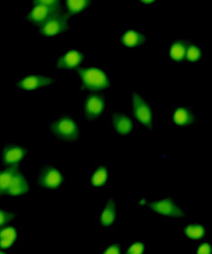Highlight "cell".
<instances>
[{
    "label": "cell",
    "instance_id": "6da1fadb",
    "mask_svg": "<svg viewBox=\"0 0 212 254\" xmlns=\"http://www.w3.org/2000/svg\"><path fill=\"white\" fill-rule=\"evenodd\" d=\"M53 136L63 142H75L82 137V128L76 120L69 116L54 119L49 124Z\"/></svg>",
    "mask_w": 212,
    "mask_h": 254
},
{
    "label": "cell",
    "instance_id": "7a4b0ae2",
    "mask_svg": "<svg viewBox=\"0 0 212 254\" xmlns=\"http://www.w3.org/2000/svg\"><path fill=\"white\" fill-rule=\"evenodd\" d=\"M79 85L83 90L102 91L110 87L108 74L99 68H82L78 71Z\"/></svg>",
    "mask_w": 212,
    "mask_h": 254
},
{
    "label": "cell",
    "instance_id": "3957f363",
    "mask_svg": "<svg viewBox=\"0 0 212 254\" xmlns=\"http://www.w3.org/2000/svg\"><path fill=\"white\" fill-rule=\"evenodd\" d=\"M133 114L138 124L144 128H153V112L151 102L146 97L135 93L132 98Z\"/></svg>",
    "mask_w": 212,
    "mask_h": 254
},
{
    "label": "cell",
    "instance_id": "277c9868",
    "mask_svg": "<svg viewBox=\"0 0 212 254\" xmlns=\"http://www.w3.org/2000/svg\"><path fill=\"white\" fill-rule=\"evenodd\" d=\"M69 31V21L66 15L59 11L53 13L40 28V34L46 39L54 38Z\"/></svg>",
    "mask_w": 212,
    "mask_h": 254
},
{
    "label": "cell",
    "instance_id": "5b68a950",
    "mask_svg": "<svg viewBox=\"0 0 212 254\" xmlns=\"http://www.w3.org/2000/svg\"><path fill=\"white\" fill-rule=\"evenodd\" d=\"M65 182V176L59 168L44 165L40 170L37 185L46 190H54L61 187Z\"/></svg>",
    "mask_w": 212,
    "mask_h": 254
},
{
    "label": "cell",
    "instance_id": "8992f818",
    "mask_svg": "<svg viewBox=\"0 0 212 254\" xmlns=\"http://www.w3.org/2000/svg\"><path fill=\"white\" fill-rule=\"evenodd\" d=\"M150 208L152 212L164 217L178 218L185 216L183 209L171 197H164L160 200L151 201Z\"/></svg>",
    "mask_w": 212,
    "mask_h": 254
},
{
    "label": "cell",
    "instance_id": "52a82bcc",
    "mask_svg": "<svg viewBox=\"0 0 212 254\" xmlns=\"http://www.w3.org/2000/svg\"><path fill=\"white\" fill-rule=\"evenodd\" d=\"M54 82V77L42 75H25L18 79L16 87L24 91H34L51 85Z\"/></svg>",
    "mask_w": 212,
    "mask_h": 254
},
{
    "label": "cell",
    "instance_id": "ba28073f",
    "mask_svg": "<svg viewBox=\"0 0 212 254\" xmlns=\"http://www.w3.org/2000/svg\"><path fill=\"white\" fill-rule=\"evenodd\" d=\"M82 59L83 54L79 49L69 48L59 55L56 61V66L65 71H70L77 67Z\"/></svg>",
    "mask_w": 212,
    "mask_h": 254
},
{
    "label": "cell",
    "instance_id": "9c48e42d",
    "mask_svg": "<svg viewBox=\"0 0 212 254\" xmlns=\"http://www.w3.org/2000/svg\"><path fill=\"white\" fill-rule=\"evenodd\" d=\"M30 191V185L28 179L22 174L19 168L16 167L15 171L13 172L8 188L6 191L7 196H20L25 195Z\"/></svg>",
    "mask_w": 212,
    "mask_h": 254
},
{
    "label": "cell",
    "instance_id": "30bf717a",
    "mask_svg": "<svg viewBox=\"0 0 212 254\" xmlns=\"http://www.w3.org/2000/svg\"><path fill=\"white\" fill-rule=\"evenodd\" d=\"M82 110L86 119L96 120L100 118L105 110V97L98 94L86 97L83 102Z\"/></svg>",
    "mask_w": 212,
    "mask_h": 254
},
{
    "label": "cell",
    "instance_id": "8fae6325",
    "mask_svg": "<svg viewBox=\"0 0 212 254\" xmlns=\"http://www.w3.org/2000/svg\"><path fill=\"white\" fill-rule=\"evenodd\" d=\"M27 150L17 145H5L1 149V159L5 165L15 166L26 159Z\"/></svg>",
    "mask_w": 212,
    "mask_h": 254
},
{
    "label": "cell",
    "instance_id": "7c38bea8",
    "mask_svg": "<svg viewBox=\"0 0 212 254\" xmlns=\"http://www.w3.org/2000/svg\"><path fill=\"white\" fill-rule=\"evenodd\" d=\"M59 11V7H49L45 5H34L32 9L28 12L26 19L34 26H41L53 13Z\"/></svg>",
    "mask_w": 212,
    "mask_h": 254
},
{
    "label": "cell",
    "instance_id": "4fadbf2b",
    "mask_svg": "<svg viewBox=\"0 0 212 254\" xmlns=\"http://www.w3.org/2000/svg\"><path fill=\"white\" fill-rule=\"evenodd\" d=\"M108 176V168L105 165L97 164L91 169L90 173L87 175V184L93 189L102 188L106 185Z\"/></svg>",
    "mask_w": 212,
    "mask_h": 254
},
{
    "label": "cell",
    "instance_id": "5bb4252c",
    "mask_svg": "<svg viewBox=\"0 0 212 254\" xmlns=\"http://www.w3.org/2000/svg\"><path fill=\"white\" fill-rule=\"evenodd\" d=\"M98 224L105 228H111L116 223V203L114 199H109L101 209L98 218Z\"/></svg>",
    "mask_w": 212,
    "mask_h": 254
},
{
    "label": "cell",
    "instance_id": "9a60e30c",
    "mask_svg": "<svg viewBox=\"0 0 212 254\" xmlns=\"http://www.w3.org/2000/svg\"><path fill=\"white\" fill-rule=\"evenodd\" d=\"M121 44L128 48H133L137 46H142L146 43V35L137 30H126L120 35Z\"/></svg>",
    "mask_w": 212,
    "mask_h": 254
},
{
    "label": "cell",
    "instance_id": "2e32d148",
    "mask_svg": "<svg viewBox=\"0 0 212 254\" xmlns=\"http://www.w3.org/2000/svg\"><path fill=\"white\" fill-rule=\"evenodd\" d=\"M197 116L191 108H179L172 116L173 124L177 127H190L197 123Z\"/></svg>",
    "mask_w": 212,
    "mask_h": 254
},
{
    "label": "cell",
    "instance_id": "e0dca14e",
    "mask_svg": "<svg viewBox=\"0 0 212 254\" xmlns=\"http://www.w3.org/2000/svg\"><path fill=\"white\" fill-rule=\"evenodd\" d=\"M19 238V230L16 226L0 228V249L7 250L13 247Z\"/></svg>",
    "mask_w": 212,
    "mask_h": 254
},
{
    "label": "cell",
    "instance_id": "ac0fdd59",
    "mask_svg": "<svg viewBox=\"0 0 212 254\" xmlns=\"http://www.w3.org/2000/svg\"><path fill=\"white\" fill-rule=\"evenodd\" d=\"M113 127L119 135H130L133 131V123L124 114L116 113L113 115Z\"/></svg>",
    "mask_w": 212,
    "mask_h": 254
},
{
    "label": "cell",
    "instance_id": "d6986e66",
    "mask_svg": "<svg viewBox=\"0 0 212 254\" xmlns=\"http://www.w3.org/2000/svg\"><path fill=\"white\" fill-rule=\"evenodd\" d=\"M188 43L183 40L172 42L167 48V55L173 62H181L185 59Z\"/></svg>",
    "mask_w": 212,
    "mask_h": 254
},
{
    "label": "cell",
    "instance_id": "ffe728a7",
    "mask_svg": "<svg viewBox=\"0 0 212 254\" xmlns=\"http://www.w3.org/2000/svg\"><path fill=\"white\" fill-rule=\"evenodd\" d=\"M182 232L185 238L192 241H198L202 240L206 236L207 228L200 224H188L183 227Z\"/></svg>",
    "mask_w": 212,
    "mask_h": 254
},
{
    "label": "cell",
    "instance_id": "44dd1931",
    "mask_svg": "<svg viewBox=\"0 0 212 254\" xmlns=\"http://www.w3.org/2000/svg\"><path fill=\"white\" fill-rule=\"evenodd\" d=\"M89 4L90 0H66V9L70 16H75L83 12Z\"/></svg>",
    "mask_w": 212,
    "mask_h": 254
},
{
    "label": "cell",
    "instance_id": "7402d4cb",
    "mask_svg": "<svg viewBox=\"0 0 212 254\" xmlns=\"http://www.w3.org/2000/svg\"><path fill=\"white\" fill-rule=\"evenodd\" d=\"M203 58V53L202 50L196 46V45H188L187 47V51H186V56L185 59L190 62V63H195L200 61Z\"/></svg>",
    "mask_w": 212,
    "mask_h": 254
},
{
    "label": "cell",
    "instance_id": "603a6c76",
    "mask_svg": "<svg viewBox=\"0 0 212 254\" xmlns=\"http://www.w3.org/2000/svg\"><path fill=\"white\" fill-rule=\"evenodd\" d=\"M145 251H146V246L142 242H139V241L130 242L126 248V253H128V254H144Z\"/></svg>",
    "mask_w": 212,
    "mask_h": 254
},
{
    "label": "cell",
    "instance_id": "cb8c5ba5",
    "mask_svg": "<svg viewBox=\"0 0 212 254\" xmlns=\"http://www.w3.org/2000/svg\"><path fill=\"white\" fill-rule=\"evenodd\" d=\"M15 216H16V214L13 212L0 209V227L12 221L15 218Z\"/></svg>",
    "mask_w": 212,
    "mask_h": 254
},
{
    "label": "cell",
    "instance_id": "d4e9b609",
    "mask_svg": "<svg viewBox=\"0 0 212 254\" xmlns=\"http://www.w3.org/2000/svg\"><path fill=\"white\" fill-rule=\"evenodd\" d=\"M103 254H121V244L119 242L110 244L104 249Z\"/></svg>",
    "mask_w": 212,
    "mask_h": 254
},
{
    "label": "cell",
    "instance_id": "484cf974",
    "mask_svg": "<svg viewBox=\"0 0 212 254\" xmlns=\"http://www.w3.org/2000/svg\"><path fill=\"white\" fill-rule=\"evenodd\" d=\"M34 5H45L49 7H59L60 0H33Z\"/></svg>",
    "mask_w": 212,
    "mask_h": 254
},
{
    "label": "cell",
    "instance_id": "4316f807",
    "mask_svg": "<svg viewBox=\"0 0 212 254\" xmlns=\"http://www.w3.org/2000/svg\"><path fill=\"white\" fill-rule=\"evenodd\" d=\"M197 254H211L212 253V247L209 243H203L197 248Z\"/></svg>",
    "mask_w": 212,
    "mask_h": 254
},
{
    "label": "cell",
    "instance_id": "83f0119b",
    "mask_svg": "<svg viewBox=\"0 0 212 254\" xmlns=\"http://www.w3.org/2000/svg\"><path fill=\"white\" fill-rule=\"evenodd\" d=\"M139 2H141V3H143V4H151V3H154L156 0H138Z\"/></svg>",
    "mask_w": 212,
    "mask_h": 254
}]
</instances>
